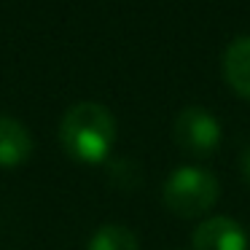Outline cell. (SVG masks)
<instances>
[{
	"instance_id": "cell-1",
	"label": "cell",
	"mask_w": 250,
	"mask_h": 250,
	"mask_svg": "<svg viewBox=\"0 0 250 250\" xmlns=\"http://www.w3.org/2000/svg\"><path fill=\"white\" fill-rule=\"evenodd\" d=\"M62 151L81 164H100L116 143V119L100 103H78L60 121Z\"/></svg>"
},
{
	"instance_id": "cell-6",
	"label": "cell",
	"mask_w": 250,
	"mask_h": 250,
	"mask_svg": "<svg viewBox=\"0 0 250 250\" xmlns=\"http://www.w3.org/2000/svg\"><path fill=\"white\" fill-rule=\"evenodd\" d=\"M223 78L239 97L250 100V35L231 41L223 51Z\"/></svg>"
},
{
	"instance_id": "cell-5",
	"label": "cell",
	"mask_w": 250,
	"mask_h": 250,
	"mask_svg": "<svg viewBox=\"0 0 250 250\" xmlns=\"http://www.w3.org/2000/svg\"><path fill=\"white\" fill-rule=\"evenodd\" d=\"M33 153V135L14 116L0 113V167H19Z\"/></svg>"
},
{
	"instance_id": "cell-8",
	"label": "cell",
	"mask_w": 250,
	"mask_h": 250,
	"mask_svg": "<svg viewBox=\"0 0 250 250\" xmlns=\"http://www.w3.org/2000/svg\"><path fill=\"white\" fill-rule=\"evenodd\" d=\"M242 178H245V183L250 186V148L242 153Z\"/></svg>"
},
{
	"instance_id": "cell-4",
	"label": "cell",
	"mask_w": 250,
	"mask_h": 250,
	"mask_svg": "<svg viewBox=\"0 0 250 250\" xmlns=\"http://www.w3.org/2000/svg\"><path fill=\"white\" fill-rule=\"evenodd\" d=\"M194 250H248L245 229L234 218L215 215L194 229Z\"/></svg>"
},
{
	"instance_id": "cell-2",
	"label": "cell",
	"mask_w": 250,
	"mask_h": 250,
	"mask_svg": "<svg viewBox=\"0 0 250 250\" xmlns=\"http://www.w3.org/2000/svg\"><path fill=\"white\" fill-rule=\"evenodd\" d=\"M221 186L215 175L202 167H180L167 178L162 188V202L178 218H202L218 202Z\"/></svg>"
},
{
	"instance_id": "cell-7",
	"label": "cell",
	"mask_w": 250,
	"mask_h": 250,
	"mask_svg": "<svg viewBox=\"0 0 250 250\" xmlns=\"http://www.w3.org/2000/svg\"><path fill=\"white\" fill-rule=\"evenodd\" d=\"M86 250H140L135 231H129L121 223H105L94 231Z\"/></svg>"
},
{
	"instance_id": "cell-3",
	"label": "cell",
	"mask_w": 250,
	"mask_h": 250,
	"mask_svg": "<svg viewBox=\"0 0 250 250\" xmlns=\"http://www.w3.org/2000/svg\"><path fill=\"white\" fill-rule=\"evenodd\" d=\"M172 137L178 143L180 151H186L188 156H210L221 143V124L207 108L199 105H188L178 113L172 124Z\"/></svg>"
}]
</instances>
